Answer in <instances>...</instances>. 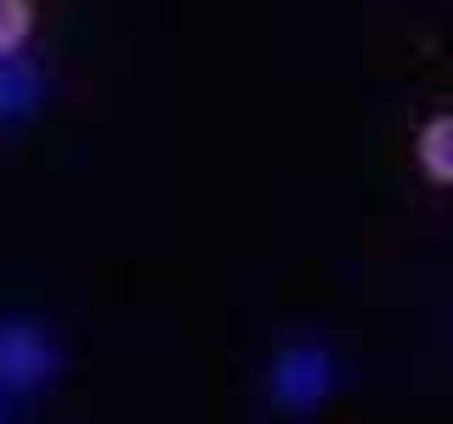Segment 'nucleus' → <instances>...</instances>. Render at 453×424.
<instances>
[{
  "label": "nucleus",
  "instance_id": "nucleus-1",
  "mask_svg": "<svg viewBox=\"0 0 453 424\" xmlns=\"http://www.w3.org/2000/svg\"><path fill=\"white\" fill-rule=\"evenodd\" d=\"M57 374V345L35 322H0V390L28 396Z\"/></svg>",
  "mask_w": 453,
  "mask_h": 424
},
{
  "label": "nucleus",
  "instance_id": "nucleus-2",
  "mask_svg": "<svg viewBox=\"0 0 453 424\" xmlns=\"http://www.w3.org/2000/svg\"><path fill=\"white\" fill-rule=\"evenodd\" d=\"M334 385V367H329V351L323 345H283L278 362H273V396L295 413L318 407Z\"/></svg>",
  "mask_w": 453,
  "mask_h": 424
},
{
  "label": "nucleus",
  "instance_id": "nucleus-3",
  "mask_svg": "<svg viewBox=\"0 0 453 424\" xmlns=\"http://www.w3.org/2000/svg\"><path fill=\"white\" fill-rule=\"evenodd\" d=\"M40 91H46V80L23 51L0 57V125H23L40 108Z\"/></svg>",
  "mask_w": 453,
  "mask_h": 424
},
{
  "label": "nucleus",
  "instance_id": "nucleus-4",
  "mask_svg": "<svg viewBox=\"0 0 453 424\" xmlns=\"http://www.w3.org/2000/svg\"><path fill=\"white\" fill-rule=\"evenodd\" d=\"M414 159L425 170V181L453 187V113H431L414 136Z\"/></svg>",
  "mask_w": 453,
  "mask_h": 424
},
{
  "label": "nucleus",
  "instance_id": "nucleus-5",
  "mask_svg": "<svg viewBox=\"0 0 453 424\" xmlns=\"http://www.w3.org/2000/svg\"><path fill=\"white\" fill-rule=\"evenodd\" d=\"M28 28H35V0H0V57L23 51Z\"/></svg>",
  "mask_w": 453,
  "mask_h": 424
},
{
  "label": "nucleus",
  "instance_id": "nucleus-6",
  "mask_svg": "<svg viewBox=\"0 0 453 424\" xmlns=\"http://www.w3.org/2000/svg\"><path fill=\"white\" fill-rule=\"evenodd\" d=\"M0 413H6V390H0Z\"/></svg>",
  "mask_w": 453,
  "mask_h": 424
}]
</instances>
